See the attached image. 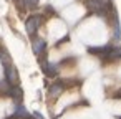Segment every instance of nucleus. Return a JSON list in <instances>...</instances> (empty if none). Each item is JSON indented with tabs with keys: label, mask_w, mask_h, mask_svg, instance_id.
Listing matches in <instances>:
<instances>
[{
	"label": "nucleus",
	"mask_w": 121,
	"mask_h": 119,
	"mask_svg": "<svg viewBox=\"0 0 121 119\" xmlns=\"http://www.w3.org/2000/svg\"><path fill=\"white\" fill-rule=\"evenodd\" d=\"M42 68H43V71H45L47 76H55L56 71H58L56 65H53V63H50V61H43V63H42Z\"/></svg>",
	"instance_id": "39448f33"
},
{
	"label": "nucleus",
	"mask_w": 121,
	"mask_h": 119,
	"mask_svg": "<svg viewBox=\"0 0 121 119\" xmlns=\"http://www.w3.org/2000/svg\"><path fill=\"white\" fill-rule=\"evenodd\" d=\"M63 89H65V84H63V81H60V83H55V84H52V86H50V91H48V94H50V98H58V96L63 93Z\"/></svg>",
	"instance_id": "20e7f679"
},
{
	"label": "nucleus",
	"mask_w": 121,
	"mask_h": 119,
	"mask_svg": "<svg viewBox=\"0 0 121 119\" xmlns=\"http://www.w3.org/2000/svg\"><path fill=\"white\" fill-rule=\"evenodd\" d=\"M32 48H33V53H35L37 56H42V55L45 53V50H47V41H45V38L33 37V40H32Z\"/></svg>",
	"instance_id": "f03ea898"
},
{
	"label": "nucleus",
	"mask_w": 121,
	"mask_h": 119,
	"mask_svg": "<svg viewBox=\"0 0 121 119\" xmlns=\"http://www.w3.org/2000/svg\"><path fill=\"white\" fill-rule=\"evenodd\" d=\"M33 117H35V119H43V117H42V114H40V112H33Z\"/></svg>",
	"instance_id": "1a4fd4ad"
},
{
	"label": "nucleus",
	"mask_w": 121,
	"mask_h": 119,
	"mask_svg": "<svg viewBox=\"0 0 121 119\" xmlns=\"http://www.w3.org/2000/svg\"><path fill=\"white\" fill-rule=\"evenodd\" d=\"M43 15H40V13H33V15H30L28 18H27V22H25V28H27V33L30 35V37H35L37 33H38V30L42 28V25H43Z\"/></svg>",
	"instance_id": "f257e3e1"
},
{
	"label": "nucleus",
	"mask_w": 121,
	"mask_h": 119,
	"mask_svg": "<svg viewBox=\"0 0 121 119\" xmlns=\"http://www.w3.org/2000/svg\"><path fill=\"white\" fill-rule=\"evenodd\" d=\"M15 117H30V114L27 112V109L23 106H18L17 107V112H15Z\"/></svg>",
	"instance_id": "6e6552de"
},
{
	"label": "nucleus",
	"mask_w": 121,
	"mask_h": 119,
	"mask_svg": "<svg viewBox=\"0 0 121 119\" xmlns=\"http://www.w3.org/2000/svg\"><path fill=\"white\" fill-rule=\"evenodd\" d=\"M10 94H12L15 99H18V101L22 99V89L17 88V86H12V88H10Z\"/></svg>",
	"instance_id": "0eeeda50"
},
{
	"label": "nucleus",
	"mask_w": 121,
	"mask_h": 119,
	"mask_svg": "<svg viewBox=\"0 0 121 119\" xmlns=\"http://www.w3.org/2000/svg\"><path fill=\"white\" fill-rule=\"evenodd\" d=\"M113 38L121 40V25H119V18L116 12H113Z\"/></svg>",
	"instance_id": "7ed1b4c3"
},
{
	"label": "nucleus",
	"mask_w": 121,
	"mask_h": 119,
	"mask_svg": "<svg viewBox=\"0 0 121 119\" xmlns=\"http://www.w3.org/2000/svg\"><path fill=\"white\" fill-rule=\"evenodd\" d=\"M18 4H20V7L25 8V10H33V8H37V5H38V0H18Z\"/></svg>",
	"instance_id": "423d86ee"
}]
</instances>
